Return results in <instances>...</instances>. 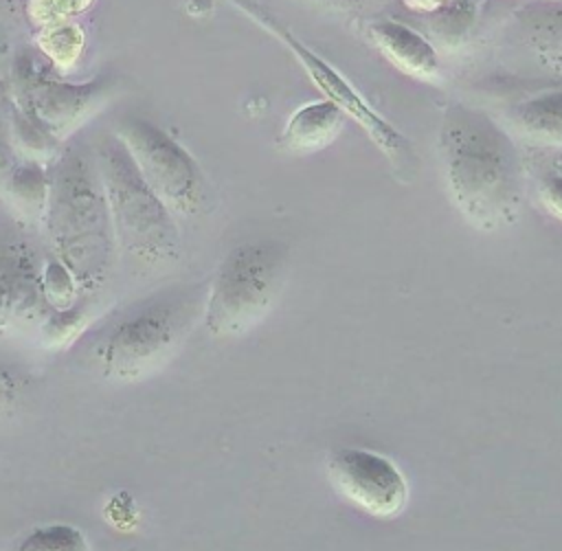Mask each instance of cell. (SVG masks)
<instances>
[{
    "mask_svg": "<svg viewBox=\"0 0 562 551\" xmlns=\"http://www.w3.org/2000/svg\"><path fill=\"white\" fill-rule=\"evenodd\" d=\"M439 154L452 204L468 224L498 230L518 220L527 173L505 127L454 103L441 119Z\"/></svg>",
    "mask_w": 562,
    "mask_h": 551,
    "instance_id": "6da1fadb",
    "label": "cell"
},
{
    "mask_svg": "<svg viewBox=\"0 0 562 551\" xmlns=\"http://www.w3.org/2000/svg\"><path fill=\"white\" fill-rule=\"evenodd\" d=\"M57 259L77 279L79 290L103 283L114 235L97 167L79 154H66L50 180L46 215Z\"/></svg>",
    "mask_w": 562,
    "mask_h": 551,
    "instance_id": "7a4b0ae2",
    "label": "cell"
},
{
    "mask_svg": "<svg viewBox=\"0 0 562 551\" xmlns=\"http://www.w3.org/2000/svg\"><path fill=\"white\" fill-rule=\"evenodd\" d=\"M290 270L285 241L266 237L226 252L204 301V325L215 338H237L263 321L277 303Z\"/></svg>",
    "mask_w": 562,
    "mask_h": 551,
    "instance_id": "3957f363",
    "label": "cell"
},
{
    "mask_svg": "<svg viewBox=\"0 0 562 551\" xmlns=\"http://www.w3.org/2000/svg\"><path fill=\"white\" fill-rule=\"evenodd\" d=\"M94 167L119 248L143 263L173 259L180 248L176 215L147 187L116 136L99 143Z\"/></svg>",
    "mask_w": 562,
    "mask_h": 551,
    "instance_id": "277c9868",
    "label": "cell"
},
{
    "mask_svg": "<svg viewBox=\"0 0 562 551\" xmlns=\"http://www.w3.org/2000/svg\"><path fill=\"white\" fill-rule=\"evenodd\" d=\"M195 303L191 290H169L132 307L99 340V371L114 382H136L154 373L184 340Z\"/></svg>",
    "mask_w": 562,
    "mask_h": 551,
    "instance_id": "5b68a950",
    "label": "cell"
},
{
    "mask_svg": "<svg viewBox=\"0 0 562 551\" xmlns=\"http://www.w3.org/2000/svg\"><path fill=\"white\" fill-rule=\"evenodd\" d=\"M248 18H252L261 29L272 33L292 55L294 59L303 66L312 83L323 92L325 99L336 103L345 116H351L362 132L373 140V145L389 158V162L395 169H402V176H408V169L415 162L413 149L408 138L397 132L384 116H380L364 99L362 94L334 68L329 66L321 55H316L312 48H307L296 35L288 31V26L274 18L261 2L257 0H226Z\"/></svg>",
    "mask_w": 562,
    "mask_h": 551,
    "instance_id": "8992f818",
    "label": "cell"
},
{
    "mask_svg": "<svg viewBox=\"0 0 562 551\" xmlns=\"http://www.w3.org/2000/svg\"><path fill=\"white\" fill-rule=\"evenodd\" d=\"M114 136L160 202L176 215H193L204 202V176L195 158L165 130L140 116L119 121Z\"/></svg>",
    "mask_w": 562,
    "mask_h": 551,
    "instance_id": "52a82bcc",
    "label": "cell"
},
{
    "mask_svg": "<svg viewBox=\"0 0 562 551\" xmlns=\"http://www.w3.org/2000/svg\"><path fill=\"white\" fill-rule=\"evenodd\" d=\"M13 81L20 105L26 108L59 143L83 125L114 94V79L108 75L83 83L61 81L50 75L33 53L22 50L13 64Z\"/></svg>",
    "mask_w": 562,
    "mask_h": 551,
    "instance_id": "ba28073f",
    "label": "cell"
},
{
    "mask_svg": "<svg viewBox=\"0 0 562 551\" xmlns=\"http://www.w3.org/2000/svg\"><path fill=\"white\" fill-rule=\"evenodd\" d=\"M327 474L336 492L369 516L395 518L406 507L408 483L384 454L353 446L338 448L327 463Z\"/></svg>",
    "mask_w": 562,
    "mask_h": 551,
    "instance_id": "9c48e42d",
    "label": "cell"
},
{
    "mask_svg": "<svg viewBox=\"0 0 562 551\" xmlns=\"http://www.w3.org/2000/svg\"><path fill=\"white\" fill-rule=\"evenodd\" d=\"M48 312L33 248L24 241L0 244V331L42 323Z\"/></svg>",
    "mask_w": 562,
    "mask_h": 551,
    "instance_id": "30bf717a",
    "label": "cell"
},
{
    "mask_svg": "<svg viewBox=\"0 0 562 551\" xmlns=\"http://www.w3.org/2000/svg\"><path fill=\"white\" fill-rule=\"evenodd\" d=\"M369 37L386 61H391L400 72L419 81L439 79V53L415 29L395 20H380L369 24Z\"/></svg>",
    "mask_w": 562,
    "mask_h": 551,
    "instance_id": "8fae6325",
    "label": "cell"
},
{
    "mask_svg": "<svg viewBox=\"0 0 562 551\" xmlns=\"http://www.w3.org/2000/svg\"><path fill=\"white\" fill-rule=\"evenodd\" d=\"M345 112L329 99L296 108L281 132V147L290 154H314L331 145L345 127Z\"/></svg>",
    "mask_w": 562,
    "mask_h": 551,
    "instance_id": "7c38bea8",
    "label": "cell"
},
{
    "mask_svg": "<svg viewBox=\"0 0 562 551\" xmlns=\"http://www.w3.org/2000/svg\"><path fill=\"white\" fill-rule=\"evenodd\" d=\"M560 92L553 90L549 94L522 101L512 108L507 114V121L512 130L540 147L558 149L562 140V123H560Z\"/></svg>",
    "mask_w": 562,
    "mask_h": 551,
    "instance_id": "4fadbf2b",
    "label": "cell"
},
{
    "mask_svg": "<svg viewBox=\"0 0 562 551\" xmlns=\"http://www.w3.org/2000/svg\"><path fill=\"white\" fill-rule=\"evenodd\" d=\"M50 178L40 160L26 158L15 165L7 178V195L20 215L40 222L46 215Z\"/></svg>",
    "mask_w": 562,
    "mask_h": 551,
    "instance_id": "5bb4252c",
    "label": "cell"
},
{
    "mask_svg": "<svg viewBox=\"0 0 562 551\" xmlns=\"http://www.w3.org/2000/svg\"><path fill=\"white\" fill-rule=\"evenodd\" d=\"M83 40L86 37H83L81 26L70 20L44 24L42 31L37 33L40 53L59 72H66L77 64V59L83 50Z\"/></svg>",
    "mask_w": 562,
    "mask_h": 551,
    "instance_id": "9a60e30c",
    "label": "cell"
},
{
    "mask_svg": "<svg viewBox=\"0 0 562 551\" xmlns=\"http://www.w3.org/2000/svg\"><path fill=\"white\" fill-rule=\"evenodd\" d=\"M90 323V316L79 305H68L61 310H50L42 321V338L46 347L59 349L70 345L77 336L83 334L86 325Z\"/></svg>",
    "mask_w": 562,
    "mask_h": 551,
    "instance_id": "2e32d148",
    "label": "cell"
},
{
    "mask_svg": "<svg viewBox=\"0 0 562 551\" xmlns=\"http://www.w3.org/2000/svg\"><path fill=\"white\" fill-rule=\"evenodd\" d=\"M13 130L18 145L40 162L42 158H50L59 145V140L22 105H18L13 112Z\"/></svg>",
    "mask_w": 562,
    "mask_h": 551,
    "instance_id": "e0dca14e",
    "label": "cell"
},
{
    "mask_svg": "<svg viewBox=\"0 0 562 551\" xmlns=\"http://www.w3.org/2000/svg\"><path fill=\"white\" fill-rule=\"evenodd\" d=\"M42 290L50 310H61L72 305L79 294L77 279L66 268V263L59 261L57 257L48 259L46 266L42 268Z\"/></svg>",
    "mask_w": 562,
    "mask_h": 551,
    "instance_id": "ac0fdd59",
    "label": "cell"
},
{
    "mask_svg": "<svg viewBox=\"0 0 562 551\" xmlns=\"http://www.w3.org/2000/svg\"><path fill=\"white\" fill-rule=\"evenodd\" d=\"M20 549H88L83 533L70 525H46L33 529Z\"/></svg>",
    "mask_w": 562,
    "mask_h": 551,
    "instance_id": "d6986e66",
    "label": "cell"
},
{
    "mask_svg": "<svg viewBox=\"0 0 562 551\" xmlns=\"http://www.w3.org/2000/svg\"><path fill=\"white\" fill-rule=\"evenodd\" d=\"M92 0H29V15L35 24L44 26L50 22L68 20L86 11Z\"/></svg>",
    "mask_w": 562,
    "mask_h": 551,
    "instance_id": "ffe728a7",
    "label": "cell"
},
{
    "mask_svg": "<svg viewBox=\"0 0 562 551\" xmlns=\"http://www.w3.org/2000/svg\"><path fill=\"white\" fill-rule=\"evenodd\" d=\"M20 402V382L13 371L0 364V424L9 419Z\"/></svg>",
    "mask_w": 562,
    "mask_h": 551,
    "instance_id": "44dd1931",
    "label": "cell"
},
{
    "mask_svg": "<svg viewBox=\"0 0 562 551\" xmlns=\"http://www.w3.org/2000/svg\"><path fill=\"white\" fill-rule=\"evenodd\" d=\"M538 198L542 200V206L555 217L560 220V171H544V176L540 178L538 184Z\"/></svg>",
    "mask_w": 562,
    "mask_h": 551,
    "instance_id": "7402d4cb",
    "label": "cell"
},
{
    "mask_svg": "<svg viewBox=\"0 0 562 551\" xmlns=\"http://www.w3.org/2000/svg\"><path fill=\"white\" fill-rule=\"evenodd\" d=\"M446 0H406V4L411 9H419V11H432V9H439Z\"/></svg>",
    "mask_w": 562,
    "mask_h": 551,
    "instance_id": "603a6c76",
    "label": "cell"
},
{
    "mask_svg": "<svg viewBox=\"0 0 562 551\" xmlns=\"http://www.w3.org/2000/svg\"><path fill=\"white\" fill-rule=\"evenodd\" d=\"M2 50H4V42H2V35H0V57H2Z\"/></svg>",
    "mask_w": 562,
    "mask_h": 551,
    "instance_id": "cb8c5ba5",
    "label": "cell"
}]
</instances>
